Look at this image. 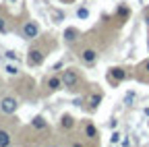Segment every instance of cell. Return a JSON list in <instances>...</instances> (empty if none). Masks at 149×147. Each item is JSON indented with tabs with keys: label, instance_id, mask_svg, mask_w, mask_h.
Segmentation results:
<instances>
[{
	"label": "cell",
	"instance_id": "obj_10",
	"mask_svg": "<svg viewBox=\"0 0 149 147\" xmlns=\"http://www.w3.org/2000/svg\"><path fill=\"white\" fill-rule=\"evenodd\" d=\"M112 77H114L116 81H122V79H126V72L120 66H116V68H112Z\"/></svg>",
	"mask_w": 149,
	"mask_h": 147
},
{
	"label": "cell",
	"instance_id": "obj_19",
	"mask_svg": "<svg viewBox=\"0 0 149 147\" xmlns=\"http://www.w3.org/2000/svg\"><path fill=\"white\" fill-rule=\"evenodd\" d=\"M133 100H135V91H128V93H126V98H124V104H130Z\"/></svg>",
	"mask_w": 149,
	"mask_h": 147
},
{
	"label": "cell",
	"instance_id": "obj_14",
	"mask_svg": "<svg viewBox=\"0 0 149 147\" xmlns=\"http://www.w3.org/2000/svg\"><path fill=\"white\" fill-rule=\"evenodd\" d=\"M77 17H79V19H87V17H89V10H87L85 6H81V8H77Z\"/></svg>",
	"mask_w": 149,
	"mask_h": 147
},
{
	"label": "cell",
	"instance_id": "obj_8",
	"mask_svg": "<svg viewBox=\"0 0 149 147\" xmlns=\"http://www.w3.org/2000/svg\"><path fill=\"white\" fill-rule=\"evenodd\" d=\"M89 108H93V110H95L97 106H100V102H102V95L100 93H93V95H89Z\"/></svg>",
	"mask_w": 149,
	"mask_h": 147
},
{
	"label": "cell",
	"instance_id": "obj_2",
	"mask_svg": "<svg viewBox=\"0 0 149 147\" xmlns=\"http://www.w3.org/2000/svg\"><path fill=\"white\" fill-rule=\"evenodd\" d=\"M21 33H23L25 40H35L37 35H40V25H37L35 21H27V23H23Z\"/></svg>",
	"mask_w": 149,
	"mask_h": 147
},
{
	"label": "cell",
	"instance_id": "obj_5",
	"mask_svg": "<svg viewBox=\"0 0 149 147\" xmlns=\"http://www.w3.org/2000/svg\"><path fill=\"white\" fill-rule=\"evenodd\" d=\"M81 58H83V62L93 64V62L97 60V52H95V50H91V48H87V50H83V52H81Z\"/></svg>",
	"mask_w": 149,
	"mask_h": 147
},
{
	"label": "cell",
	"instance_id": "obj_16",
	"mask_svg": "<svg viewBox=\"0 0 149 147\" xmlns=\"http://www.w3.org/2000/svg\"><path fill=\"white\" fill-rule=\"evenodd\" d=\"M64 19V13L62 10H54V23H60Z\"/></svg>",
	"mask_w": 149,
	"mask_h": 147
},
{
	"label": "cell",
	"instance_id": "obj_3",
	"mask_svg": "<svg viewBox=\"0 0 149 147\" xmlns=\"http://www.w3.org/2000/svg\"><path fill=\"white\" fill-rule=\"evenodd\" d=\"M17 108H19V102L15 98H10V95H6V98L0 100V110H2L4 114H15Z\"/></svg>",
	"mask_w": 149,
	"mask_h": 147
},
{
	"label": "cell",
	"instance_id": "obj_21",
	"mask_svg": "<svg viewBox=\"0 0 149 147\" xmlns=\"http://www.w3.org/2000/svg\"><path fill=\"white\" fill-rule=\"evenodd\" d=\"M4 31H6V25H4L2 19H0V33H4Z\"/></svg>",
	"mask_w": 149,
	"mask_h": 147
},
{
	"label": "cell",
	"instance_id": "obj_24",
	"mask_svg": "<svg viewBox=\"0 0 149 147\" xmlns=\"http://www.w3.org/2000/svg\"><path fill=\"white\" fill-rule=\"evenodd\" d=\"M147 46H149V40H147Z\"/></svg>",
	"mask_w": 149,
	"mask_h": 147
},
{
	"label": "cell",
	"instance_id": "obj_1",
	"mask_svg": "<svg viewBox=\"0 0 149 147\" xmlns=\"http://www.w3.org/2000/svg\"><path fill=\"white\" fill-rule=\"evenodd\" d=\"M62 83L66 89H72V87H77L79 85V72L74 70V68H66L62 72Z\"/></svg>",
	"mask_w": 149,
	"mask_h": 147
},
{
	"label": "cell",
	"instance_id": "obj_22",
	"mask_svg": "<svg viewBox=\"0 0 149 147\" xmlns=\"http://www.w3.org/2000/svg\"><path fill=\"white\" fill-rule=\"evenodd\" d=\"M145 68H147V70H149V60H147V62H145Z\"/></svg>",
	"mask_w": 149,
	"mask_h": 147
},
{
	"label": "cell",
	"instance_id": "obj_4",
	"mask_svg": "<svg viewBox=\"0 0 149 147\" xmlns=\"http://www.w3.org/2000/svg\"><path fill=\"white\" fill-rule=\"evenodd\" d=\"M44 62V52L42 50H29V56H27V64L29 66H40Z\"/></svg>",
	"mask_w": 149,
	"mask_h": 147
},
{
	"label": "cell",
	"instance_id": "obj_9",
	"mask_svg": "<svg viewBox=\"0 0 149 147\" xmlns=\"http://www.w3.org/2000/svg\"><path fill=\"white\" fill-rule=\"evenodd\" d=\"M31 124H33L35 128H46V126H48V122H46L44 116H35V118L31 120Z\"/></svg>",
	"mask_w": 149,
	"mask_h": 147
},
{
	"label": "cell",
	"instance_id": "obj_12",
	"mask_svg": "<svg viewBox=\"0 0 149 147\" xmlns=\"http://www.w3.org/2000/svg\"><path fill=\"white\" fill-rule=\"evenodd\" d=\"M60 124H62V128H72V124H74V120H72V116H68V114H64V116H62V120H60Z\"/></svg>",
	"mask_w": 149,
	"mask_h": 147
},
{
	"label": "cell",
	"instance_id": "obj_18",
	"mask_svg": "<svg viewBox=\"0 0 149 147\" xmlns=\"http://www.w3.org/2000/svg\"><path fill=\"white\" fill-rule=\"evenodd\" d=\"M120 137H122L120 133H114V135H112V139H110V143H112V145H116V143H120Z\"/></svg>",
	"mask_w": 149,
	"mask_h": 147
},
{
	"label": "cell",
	"instance_id": "obj_17",
	"mask_svg": "<svg viewBox=\"0 0 149 147\" xmlns=\"http://www.w3.org/2000/svg\"><path fill=\"white\" fill-rule=\"evenodd\" d=\"M6 58H8V60H15V62H17V58H19V56H17V52H15V50H8V52H6Z\"/></svg>",
	"mask_w": 149,
	"mask_h": 147
},
{
	"label": "cell",
	"instance_id": "obj_13",
	"mask_svg": "<svg viewBox=\"0 0 149 147\" xmlns=\"http://www.w3.org/2000/svg\"><path fill=\"white\" fill-rule=\"evenodd\" d=\"M85 135H87L89 139H95V137H97V131H95V126H93L91 122L85 126Z\"/></svg>",
	"mask_w": 149,
	"mask_h": 147
},
{
	"label": "cell",
	"instance_id": "obj_23",
	"mask_svg": "<svg viewBox=\"0 0 149 147\" xmlns=\"http://www.w3.org/2000/svg\"><path fill=\"white\" fill-rule=\"evenodd\" d=\"M145 21H147V27H149V17H147V19H145Z\"/></svg>",
	"mask_w": 149,
	"mask_h": 147
},
{
	"label": "cell",
	"instance_id": "obj_6",
	"mask_svg": "<svg viewBox=\"0 0 149 147\" xmlns=\"http://www.w3.org/2000/svg\"><path fill=\"white\" fill-rule=\"evenodd\" d=\"M48 87H50L52 91H58L60 87H64V83H62V77H50V81H48Z\"/></svg>",
	"mask_w": 149,
	"mask_h": 147
},
{
	"label": "cell",
	"instance_id": "obj_15",
	"mask_svg": "<svg viewBox=\"0 0 149 147\" xmlns=\"http://www.w3.org/2000/svg\"><path fill=\"white\" fill-rule=\"evenodd\" d=\"M8 75H19V68H17V64H6V68H4Z\"/></svg>",
	"mask_w": 149,
	"mask_h": 147
},
{
	"label": "cell",
	"instance_id": "obj_20",
	"mask_svg": "<svg viewBox=\"0 0 149 147\" xmlns=\"http://www.w3.org/2000/svg\"><path fill=\"white\" fill-rule=\"evenodd\" d=\"M118 13H120L122 17H126V15H128V8H126V6H120V8H118Z\"/></svg>",
	"mask_w": 149,
	"mask_h": 147
},
{
	"label": "cell",
	"instance_id": "obj_11",
	"mask_svg": "<svg viewBox=\"0 0 149 147\" xmlns=\"http://www.w3.org/2000/svg\"><path fill=\"white\" fill-rule=\"evenodd\" d=\"M10 145V135L6 131H0V147H6Z\"/></svg>",
	"mask_w": 149,
	"mask_h": 147
},
{
	"label": "cell",
	"instance_id": "obj_7",
	"mask_svg": "<svg viewBox=\"0 0 149 147\" xmlns=\"http://www.w3.org/2000/svg\"><path fill=\"white\" fill-rule=\"evenodd\" d=\"M79 38V29H74V27H68L66 31H64V40L68 42V44H72L74 40Z\"/></svg>",
	"mask_w": 149,
	"mask_h": 147
}]
</instances>
